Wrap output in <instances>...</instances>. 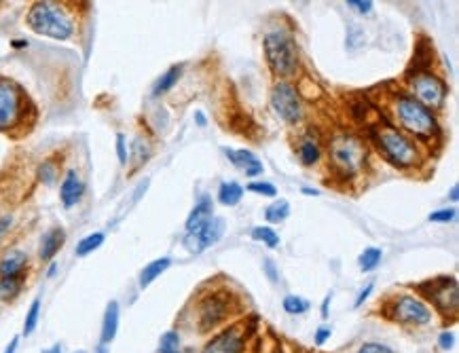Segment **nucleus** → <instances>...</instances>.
Instances as JSON below:
<instances>
[{
  "mask_svg": "<svg viewBox=\"0 0 459 353\" xmlns=\"http://www.w3.org/2000/svg\"><path fill=\"white\" fill-rule=\"evenodd\" d=\"M210 218H212V201L210 199H201L195 205V210L191 212L189 220H187V235L197 233Z\"/></svg>",
  "mask_w": 459,
  "mask_h": 353,
  "instance_id": "dca6fc26",
  "label": "nucleus"
},
{
  "mask_svg": "<svg viewBox=\"0 0 459 353\" xmlns=\"http://www.w3.org/2000/svg\"><path fill=\"white\" fill-rule=\"evenodd\" d=\"M43 353H62V349H60V345H56V347H51V349H47Z\"/></svg>",
  "mask_w": 459,
  "mask_h": 353,
  "instance_id": "49530a36",
  "label": "nucleus"
},
{
  "mask_svg": "<svg viewBox=\"0 0 459 353\" xmlns=\"http://www.w3.org/2000/svg\"><path fill=\"white\" fill-rule=\"evenodd\" d=\"M410 91L421 106L429 108H442L444 100H446V85L442 79H438L436 75L427 72V70H417L415 75H410Z\"/></svg>",
  "mask_w": 459,
  "mask_h": 353,
  "instance_id": "423d86ee",
  "label": "nucleus"
},
{
  "mask_svg": "<svg viewBox=\"0 0 459 353\" xmlns=\"http://www.w3.org/2000/svg\"><path fill=\"white\" fill-rule=\"evenodd\" d=\"M389 317L400 323H410V326H423L432 319V311L427 304H423L419 298L413 296H398L394 304L389 307Z\"/></svg>",
  "mask_w": 459,
  "mask_h": 353,
  "instance_id": "1a4fd4ad",
  "label": "nucleus"
},
{
  "mask_svg": "<svg viewBox=\"0 0 459 353\" xmlns=\"http://www.w3.org/2000/svg\"><path fill=\"white\" fill-rule=\"evenodd\" d=\"M117 155H119L121 165H125L127 163V148H125V136L123 134L117 136Z\"/></svg>",
  "mask_w": 459,
  "mask_h": 353,
  "instance_id": "e433bc0d",
  "label": "nucleus"
},
{
  "mask_svg": "<svg viewBox=\"0 0 459 353\" xmlns=\"http://www.w3.org/2000/svg\"><path fill=\"white\" fill-rule=\"evenodd\" d=\"M32 32L56 41H66L75 32L70 15L56 3H34L26 18Z\"/></svg>",
  "mask_w": 459,
  "mask_h": 353,
  "instance_id": "f257e3e1",
  "label": "nucleus"
},
{
  "mask_svg": "<svg viewBox=\"0 0 459 353\" xmlns=\"http://www.w3.org/2000/svg\"><path fill=\"white\" fill-rule=\"evenodd\" d=\"M298 153H301V161H303V165H313V163H317V159H320V146H317V140L311 138V136H305V138L301 140V148H298Z\"/></svg>",
  "mask_w": 459,
  "mask_h": 353,
  "instance_id": "4be33fe9",
  "label": "nucleus"
},
{
  "mask_svg": "<svg viewBox=\"0 0 459 353\" xmlns=\"http://www.w3.org/2000/svg\"><path fill=\"white\" fill-rule=\"evenodd\" d=\"M26 262H28V258H26L24 252H11V254H7L3 260H0V279L22 275Z\"/></svg>",
  "mask_w": 459,
  "mask_h": 353,
  "instance_id": "a211bd4d",
  "label": "nucleus"
},
{
  "mask_svg": "<svg viewBox=\"0 0 459 353\" xmlns=\"http://www.w3.org/2000/svg\"><path fill=\"white\" fill-rule=\"evenodd\" d=\"M180 72H182V68L180 66H174V68H170L165 75H161L159 77V81L155 83V87H153V94L155 96H161V94H168L176 83H178V79H180Z\"/></svg>",
  "mask_w": 459,
  "mask_h": 353,
  "instance_id": "5701e85b",
  "label": "nucleus"
},
{
  "mask_svg": "<svg viewBox=\"0 0 459 353\" xmlns=\"http://www.w3.org/2000/svg\"><path fill=\"white\" fill-rule=\"evenodd\" d=\"M288 214H290V203H288L286 199H279V201L271 203V205L265 210V218H267L269 222H273V224L284 222V220L288 218Z\"/></svg>",
  "mask_w": 459,
  "mask_h": 353,
  "instance_id": "393cba45",
  "label": "nucleus"
},
{
  "mask_svg": "<svg viewBox=\"0 0 459 353\" xmlns=\"http://www.w3.org/2000/svg\"><path fill=\"white\" fill-rule=\"evenodd\" d=\"M159 353H180V336L176 332H165L159 342Z\"/></svg>",
  "mask_w": 459,
  "mask_h": 353,
  "instance_id": "c756f323",
  "label": "nucleus"
},
{
  "mask_svg": "<svg viewBox=\"0 0 459 353\" xmlns=\"http://www.w3.org/2000/svg\"><path fill=\"white\" fill-rule=\"evenodd\" d=\"M265 271H267L269 279L275 283V281H277V271H275V267H273V262H271V260H265Z\"/></svg>",
  "mask_w": 459,
  "mask_h": 353,
  "instance_id": "ea45409f",
  "label": "nucleus"
},
{
  "mask_svg": "<svg viewBox=\"0 0 459 353\" xmlns=\"http://www.w3.org/2000/svg\"><path fill=\"white\" fill-rule=\"evenodd\" d=\"M170 264H172V258H168V256L149 262V264L142 269V273H140V288H149L157 277H161V275L170 269Z\"/></svg>",
  "mask_w": 459,
  "mask_h": 353,
  "instance_id": "aec40b11",
  "label": "nucleus"
},
{
  "mask_svg": "<svg viewBox=\"0 0 459 353\" xmlns=\"http://www.w3.org/2000/svg\"><path fill=\"white\" fill-rule=\"evenodd\" d=\"M372 138L379 146V150L398 167H410L419 161L417 146L394 125L389 123H377L372 127Z\"/></svg>",
  "mask_w": 459,
  "mask_h": 353,
  "instance_id": "7ed1b4c3",
  "label": "nucleus"
},
{
  "mask_svg": "<svg viewBox=\"0 0 459 353\" xmlns=\"http://www.w3.org/2000/svg\"><path fill=\"white\" fill-rule=\"evenodd\" d=\"M328 338H330V328H328V326H322V328L315 332V345H324Z\"/></svg>",
  "mask_w": 459,
  "mask_h": 353,
  "instance_id": "4c0bfd02",
  "label": "nucleus"
},
{
  "mask_svg": "<svg viewBox=\"0 0 459 353\" xmlns=\"http://www.w3.org/2000/svg\"><path fill=\"white\" fill-rule=\"evenodd\" d=\"M265 56L269 68L277 77H292L298 68V53L294 41L286 32H271L265 37Z\"/></svg>",
  "mask_w": 459,
  "mask_h": 353,
  "instance_id": "20e7f679",
  "label": "nucleus"
},
{
  "mask_svg": "<svg viewBox=\"0 0 459 353\" xmlns=\"http://www.w3.org/2000/svg\"><path fill=\"white\" fill-rule=\"evenodd\" d=\"M328 302H330V294L324 298V304H322V317H328Z\"/></svg>",
  "mask_w": 459,
  "mask_h": 353,
  "instance_id": "c03bdc74",
  "label": "nucleus"
},
{
  "mask_svg": "<svg viewBox=\"0 0 459 353\" xmlns=\"http://www.w3.org/2000/svg\"><path fill=\"white\" fill-rule=\"evenodd\" d=\"M222 235H225V220L218 218V216H212L197 233H191V235L184 237V245H187L189 252L199 254L206 248H210L216 241H220Z\"/></svg>",
  "mask_w": 459,
  "mask_h": 353,
  "instance_id": "9b49d317",
  "label": "nucleus"
},
{
  "mask_svg": "<svg viewBox=\"0 0 459 353\" xmlns=\"http://www.w3.org/2000/svg\"><path fill=\"white\" fill-rule=\"evenodd\" d=\"M18 342H20V336H15V338L9 342V347L5 349V353H15V349H18Z\"/></svg>",
  "mask_w": 459,
  "mask_h": 353,
  "instance_id": "37998d69",
  "label": "nucleus"
},
{
  "mask_svg": "<svg viewBox=\"0 0 459 353\" xmlns=\"http://www.w3.org/2000/svg\"><path fill=\"white\" fill-rule=\"evenodd\" d=\"M330 159L343 174H356L366 161V148L362 140L349 134H341L330 142Z\"/></svg>",
  "mask_w": 459,
  "mask_h": 353,
  "instance_id": "39448f33",
  "label": "nucleus"
},
{
  "mask_svg": "<svg viewBox=\"0 0 459 353\" xmlns=\"http://www.w3.org/2000/svg\"><path fill=\"white\" fill-rule=\"evenodd\" d=\"M252 239L263 241L267 248H277L279 245V235L273 229H269V226H256V229H252Z\"/></svg>",
  "mask_w": 459,
  "mask_h": 353,
  "instance_id": "cd10ccee",
  "label": "nucleus"
},
{
  "mask_svg": "<svg viewBox=\"0 0 459 353\" xmlns=\"http://www.w3.org/2000/svg\"><path fill=\"white\" fill-rule=\"evenodd\" d=\"M381 256H383V252H381L379 248H366V250L360 254V258H358V264H360V269H362L364 273H368V271H372V269H377V267H379V262H381Z\"/></svg>",
  "mask_w": 459,
  "mask_h": 353,
  "instance_id": "a878e982",
  "label": "nucleus"
},
{
  "mask_svg": "<svg viewBox=\"0 0 459 353\" xmlns=\"http://www.w3.org/2000/svg\"><path fill=\"white\" fill-rule=\"evenodd\" d=\"M358 353H394V351L381 342H366L358 349Z\"/></svg>",
  "mask_w": 459,
  "mask_h": 353,
  "instance_id": "f704fd0d",
  "label": "nucleus"
},
{
  "mask_svg": "<svg viewBox=\"0 0 459 353\" xmlns=\"http://www.w3.org/2000/svg\"><path fill=\"white\" fill-rule=\"evenodd\" d=\"M425 290V296L432 298V302L440 309V311H457V281L453 277H440L434 281H427L421 285Z\"/></svg>",
  "mask_w": 459,
  "mask_h": 353,
  "instance_id": "9d476101",
  "label": "nucleus"
},
{
  "mask_svg": "<svg viewBox=\"0 0 459 353\" xmlns=\"http://www.w3.org/2000/svg\"><path fill=\"white\" fill-rule=\"evenodd\" d=\"M22 281L24 277L18 275V277H5V279H0V300H13L20 290H22Z\"/></svg>",
  "mask_w": 459,
  "mask_h": 353,
  "instance_id": "b1692460",
  "label": "nucleus"
},
{
  "mask_svg": "<svg viewBox=\"0 0 459 353\" xmlns=\"http://www.w3.org/2000/svg\"><path fill=\"white\" fill-rule=\"evenodd\" d=\"M438 342H440V347H442V349H451V347H453V342H455V336H453L451 332H442Z\"/></svg>",
  "mask_w": 459,
  "mask_h": 353,
  "instance_id": "58836bf2",
  "label": "nucleus"
},
{
  "mask_svg": "<svg viewBox=\"0 0 459 353\" xmlns=\"http://www.w3.org/2000/svg\"><path fill=\"white\" fill-rule=\"evenodd\" d=\"M303 193H305V195H320L315 188H303Z\"/></svg>",
  "mask_w": 459,
  "mask_h": 353,
  "instance_id": "de8ad7c7",
  "label": "nucleus"
},
{
  "mask_svg": "<svg viewBox=\"0 0 459 353\" xmlns=\"http://www.w3.org/2000/svg\"><path fill=\"white\" fill-rule=\"evenodd\" d=\"M39 315H41V300L37 298V300H32V304L28 309V315H26V323H24V334L26 336H30L34 332V328L39 323Z\"/></svg>",
  "mask_w": 459,
  "mask_h": 353,
  "instance_id": "7c9ffc66",
  "label": "nucleus"
},
{
  "mask_svg": "<svg viewBox=\"0 0 459 353\" xmlns=\"http://www.w3.org/2000/svg\"><path fill=\"white\" fill-rule=\"evenodd\" d=\"M225 153H227L229 161H231L237 169H241L246 176H250V178L260 176V174L265 172V167H263V163L256 159V155L250 153V150H246V148H241V150H229V148H227Z\"/></svg>",
  "mask_w": 459,
  "mask_h": 353,
  "instance_id": "4468645a",
  "label": "nucleus"
},
{
  "mask_svg": "<svg viewBox=\"0 0 459 353\" xmlns=\"http://www.w3.org/2000/svg\"><path fill=\"white\" fill-rule=\"evenodd\" d=\"M248 191L258 193V195H265V197H275V195H277V188H275L273 184H269V182H252V184L248 186Z\"/></svg>",
  "mask_w": 459,
  "mask_h": 353,
  "instance_id": "473e14b6",
  "label": "nucleus"
},
{
  "mask_svg": "<svg viewBox=\"0 0 459 353\" xmlns=\"http://www.w3.org/2000/svg\"><path fill=\"white\" fill-rule=\"evenodd\" d=\"M117 330H119V304L117 300H111L102 321V345H108L117 336Z\"/></svg>",
  "mask_w": 459,
  "mask_h": 353,
  "instance_id": "f3484780",
  "label": "nucleus"
},
{
  "mask_svg": "<svg viewBox=\"0 0 459 353\" xmlns=\"http://www.w3.org/2000/svg\"><path fill=\"white\" fill-rule=\"evenodd\" d=\"M227 315H229V300L225 292L210 294L199 307V326L201 330L216 328L222 319H227Z\"/></svg>",
  "mask_w": 459,
  "mask_h": 353,
  "instance_id": "f8f14e48",
  "label": "nucleus"
},
{
  "mask_svg": "<svg viewBox=\"0 0 459 353\" xmlns=\"http://www.w3.org/2000/svg\"><path fill=\"white\" fill-rule=\"evenodd\" d=\"M370 292H372V283H368V285H366V288H364V290L360 292V296L356 298V307H360V304H362V302H364V300L368 298V294H370Z\"/></svg>",
  "mask_w": 459,
  "mask_h": 353,
  "instance_id": "a19ab883",
  "label": "nucleus"
},
{
  "mask_svg": "<svg viewBox=\"0 0 459 353\" xmlns=\"http://www.w3.org/2000/svg\"><path fill=\"white\" fill-rule=\"evenodd\" d=\"M451 199L457 201V186H453V191H451Z\"/></svg>",
  "mask_w": 459,
  "mask_h": 353,
  "instance_id": "09e8293b",
  "label": "nucleus"
},
{
  "mask_svg": "<svg viewBox=\"0 0 459 353\" xmlns=\"http://www.w3.org/2000/svg\"><path fill=\"white\" fill-rule=\"evenodd\" d=\"M24 94L11 79H0V131H7L22 121Z\"/></svg>",
  "mask_w": 459,
  "mask_h": 353,
  "instance_id": "0eeeda50",
  "label": "nucleus"
},
{
  "mask_svg": "<svg viewBox=\"0 0 459 353\" xmlns=\"http://www.w3.org/2000/svg\"><path fill=\"white\" fill-rule=\"evenodd\" d=\"M244 197V188L237 182H222L218 188V201L222 205H237Z\"/></svg>",
  "mask_w": 459,
  "mask_h": 353,
  "instance_id": "412c9836",
  "label": "nucleus"
},
{
  "mask_svg": "<svg viewBox=\"0 0 459 353\" xmlns=\"http://www.w3.org/2000/svg\"><path fill=\"white\" fill-rule=\"evenodd\" d=\"M195 119H197V121H199V125H201V127H203V125H206V117H203V115H201V113H197V115H195Z\"/></svg>",
  "mask_w": 459,
  "mask_h": 353,
  "instance_id": "a18cd8bd",
  "label": "nucleus"
},
{
  "mask_svg": "<svg viewBox=\"0 0 459 353\" xmlns=\"http://www.w3.org/2000/svg\"><path fill=\"white\" fill-rule=\"evenodd\" d=\"M453 218H455V210L453 207H444V210H438V212L429 214L432 222H451Z\"/></svg>",
  "mask_w": 459,
  "mask_h": 353,
  "instance_id": "72a5a7b5",
  "label": "nucleus"
},
{
  "mask_svg": "<svg viewBox=\"0 0 459 353\" xmlns=\"http://www.w3.org/2000/svg\"><path fill=\"white\" fill-rule=\"evenodd\" d=\"M64 239H66V235H64L62 229H51L41 241V258L51 260L60 252V248L64 245Z\"/></svg>",
  "mask_w": 459,
  "mask_h": 353,
  "instance_id": "6ab92c4d",
  "label": "nucleus"
},
{
  "mask_svg": "<svg viewBox=\"0 0 459 353\" xmlns=\"http://www.w3.org/2000/svg\"><path fill=\"white\" fill-rule=\"evenodd\" d=\"M104 243V233H92L77 243V256H87Z\"/></svg>",
  "mask_w": 459,
  "mask_h": 353,
  "instance_id": "bb28decb",
  "label": "nucleus"
},
{
  "mask_svg": "<svg viewBox=\"0 0 459 353\" xmlns=\"http://www.w3.org/2000/svg\"><path fill=\"white\" fill-rule=\"evenodd\" d=\"M9 224H11V216H5V218H0V239H3V235L7 233Z\"/></svg>",
  "mask_w": 459,
  "mask_h": 353,
  "instance_id": "79ce46f5",
  "label": "nucleus"
},
{
  "mask_svg": "<svg viewBox=\"0 0 459 353\" xmlns=\"http://www.w3.org/2000/svg\"><path fill=\"white\" fill-rule=\"evenodd\" d=\"M271 104L275 113L290 125H296L303 119V106L298 91L290 83H277L271 94Z\"/></svg>",
  "mask_w": 459,
  "mask_h": 353,
  "instance_id": "6e6552de",
  "label": "nucleus"
},
{
  "mask_svg": "<svg viewBox=\"0 0 459 353\" xmlns=\"http://www.w3.org/2000/svg\"><path fill=\"white\" fill-rule=\"evenodd\" d=\"M307 309H309V302H307L305 298H301V296L290 294V296L284 298V311H288L290 315H301V313H305Z\"/></svg>",
  "mask_w": 459,
  "mask_h": 353,
  "instance_id": "c85d7f7f",
  "label": "nucleus"
},
{
  "mask_svg": "<svg viewBox=\"0 0 459 353\" xmlns=\"http://www.w3.org/2000/svg\"><path fill=\"white\" fill-rule=\"evenodd\" d=\"M347 7H351V9L358 11V13H370V11H372V3H370V0H366V3H362V0H349Z\"/></svg>",
  "mask_w": 459,
  "mask_h": 353,
  "instance_id": "c9c22d12",
  "label": "nucleus"
},
{
  "mask_svg": "<svg viewBox=\"0 0 459 353\" xmlns=\"http://www.w3.org/2000/svg\"><path fill=\"white\" fill-rule=\"evenodd\" d=\"M246 336L248 334H244L241 326L227 328L220 334H216L212 340H208L201 353H241Z\"/></svg>",
  "mask_w": 459,
  "mask_h": 353,
  "instance_id": "ddd939ff",
  "label": "nucleus"
},
{
  "mask_svg": "<svg viewBox=\"0 0 459 353\" xmlns=\"http://www.w3.org/2000/svg\"><path fill=\"white\" fill-rule=\"evenodd\" d=\"M83 191H85V186H83L79 174L77 172H68L64 182H62V188H60V197H62L64 207L77 205L81 201V197H83Z\"/></svg>",
  "mask_w": 459,
  "mask_h": 353,
  "instance_id": "2eb2a0df",
  "label": "nucleus"
},
{
  "mask_svg": "<svg viewBox=\"0 0 459 353\" xmlns=\"http://www.w3.org/2000/svg\"><path fill=\"white\" fill-rule=\"evenodd\" d=\"M394 113H396L400 125L408 134L419 138L421 142L432 140L436 136V131H438V125H436V119H434L432 110H427L425 106H421L415 98H410L406 94L396 96Z\"/></svg>",
  "mask_w": 459,
  "mask_h": 353,
  "instance_id": "f03ea898",
  "label": "nucleus"
},
{
  "mask_svg": "<svg viewBox=\"0 0 459 353\" xmlns=\"http://www.w3.org/2000/svg\"><path fill=\"white\" fill-rule=\"evenodd\" d=\"M56 176H58V167L54 165V161H45V163L39 167V178H41L45 184H54V182H56Z\"/></svg>",
  "mask_w": 459,
  "mask_h": 353,
  "instance_id": "2f4dec72",
  "label": "nucleus"
}]
</instances>
